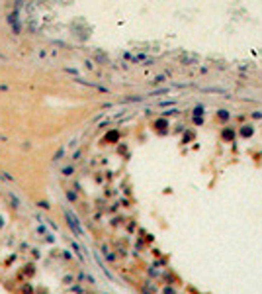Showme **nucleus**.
<instances>
[{"label":"nucleus","instance_id":"obj_1","mask_svg":"<svg viewBox=\"0 0 262 294\" xmlns=\"http://www.w3.org/2000/svg\"><path fill=\"white\" fill-rule=\"evenodd\" d=\"M65 216H67V224H69V227L72 230V233H75V235H82V227H80L78 218L72 214L70 210H65Z\"/></svg>","mask_w":262,"mask_h":294},{"label":"nucleus","instance_id":"obj_2","mask_svg":"<svg viewBox=\"0 0 262 294\" xmlns=\"http://www.w3.org/2000/svg\"><path fill=\"white\" fill-rule=\"evenodd\" d=\"M24 275H27V276H33L35 275V265L33 263H27L26 267H24Z\"/></svg>","mask_w":262,"mask_h":294},{"label":"nucleus","instance_id":"obj_3","mask_svg":"<svg viewBox=\"0 0 262 294\" xmlns=\"http://www.w3.org/2000/svg\"><path fill=\"white\" fill-rule=\"evenodd\" d=\"M22 294H33V286H32L30 282L22 284Z\"/></svg>","mask_w":262,"mask_h":294},{"label":"nucleus","instance_id":"obj_4","mask_svg":"<svg viewBox=\"0 0 262 294\" xmlns=\"http://www.w3.org/2000/svg\"><path fill=\"white\" fill-rule=\"evenodd\" d=\"M63 155H65V149H63V147H59V149H57V153H55V155H53V161H55V163H57V161H59V159H61Z\"/></svg>","mask_w":262,"mask_h":294},{"label":"nucleus","instance_id":"obj_5","mask_svg":"<svg viewBox=\"0 0 262 294\" xmlns=\"http://www.w3.org/2000/svg\"><path fill=\"white\" fill-rule=\"evenodd\" d=\"M8 198H10V202H12V208H18V206H20V200H18V198H16V196H14L12 192L8 194Z\"/></svg>","mask_w":262,"mask_h":294},{"label":"nucleus","instance_id":"obj_6","mask_svg":"<svg viewBox=\"0 0 262 294\" xmlns=\"http://www.w3.org/2000/svg\"><path fill=\"white\" fill-rule=\"evenodd\" d=\"M37 206H39L41 210H49V208H51V206H49V202H45V200H41V202H37Z\"/></svg>","mask_w":262,"mask_h":294},{"label":"nucleus","instance_id":"obj_7","mask_svg":"<svg viewBox=\"0 0 262 294\" xmlns=\"http://www.w3.org/2000/svg\"><path fill=\"white\" fill-rule=\"evenodd\" d=\"M0 176H2L4 180H8V182H14V180H16V179H12V176H10L8 173H0Z\"/></svg>","mask_w":262,"mask_h":294},{"label":"nucleus","instance_id":"obj_8","mask_svg":"<svg viewBox=\"0 0 262 294\" xmlns=\"http://www.w3.org/2000/svg\"><path fill=\"white\" fill-rule=\"evenodd\" d=\"M67 198H69L70 202H76V194L72 192V190H69V192H67Z\"/></svg>","mask_w":262,"mask_h":294},{"label":"nucleus","instance_id":"obj_9","mask_svg":"<svg viewBox=\"0 0 262 294\" xmlns=\"http://www.w3.org/2000/svg\"><path fill=\"white\" fill-rule=\"evenodd\" d=\"M45 241H47V243H55V237H53V233H45Z\"/></svg>","mask_w":262,"mask_h":294},{"label":"nucleus","instance_id":"obj_10","mask_svg":"<svg viewBox=\"0 0 262 294\" xmlns=\"http://www.w3.org/2000/svg\"><path fill=\"white\" fill-rule=\"evenodd\" d=\"M72 171H75V169H72V167H65V169H63V175L70 176V175H72Z\"/></svg>","mask_w":262,"mask_h":294},{"label":"nucleus","instance_id":"obj_11","mask_svg":"<svg viewBox=\"0 0 262 294\" xmlns=\"http://www.w3.org/2000/svg\"><path fill=\"white\" fill-rule=\"evenodd\" d=\"M72 292H78V294H84V288H82V286H72Z\"/></svg>","mask_w":262,"mask_h":294},{"label":"nucleus","instance_id":"obj_12","mask_svg":"<svg viewBox=\"0 0 262 294\" xmlns=\"http://www.w3.org/2000/svg\"><path fill=\"white\" fill-rule=\"evenodd\" d=\"M63 257H65V259L69 261V259H70V251H63Z\"/></svg>","mask_w":262,"mask_h":294},{"label":"nucleus","instance_id":"obj_13","mask_svg":"<svg viewBox=\"0 0 262 294\" xmlns=\"http://www.w3.org/2000/svg\"><path fill=\"white\" fill-rule=\"evenodd\" d=\"M219 116H221V118H229V114L225 112V110H219Z\"/></svg>","mask_w":262,"mask_h":294},{"label":"nucleus","instance_id":"obj_14","mask_svg":"<svg viewBox=\"0 0 262 294\" xmlns=\"http://www.w3.org/2000/svg\"><path fill=\"white\" fill-rule=\"evenodd\" d=\"M2 226H4V220H2V218H0V227H2Z\"/></svg>","mask_w":262,"mask_h":294}]
</instances>
